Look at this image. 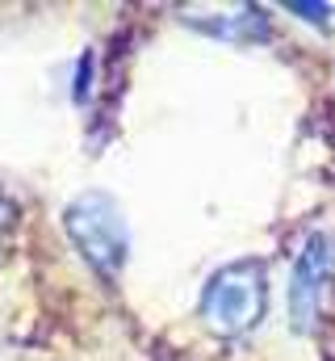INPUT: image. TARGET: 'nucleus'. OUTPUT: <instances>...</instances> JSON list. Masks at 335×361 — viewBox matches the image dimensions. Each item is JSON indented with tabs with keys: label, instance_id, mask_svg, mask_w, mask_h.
Masks as SVG:
<instances>
[{
	"label": "nucleus",
	"instance_id": "f257e3e1",
	"mask_svg": "<svg viewBox=\"0 0 335 361\" xmlns=\"http://www.w3.org/2000/svg\"><path fill=\"white\" fill-rule=\"evenodd\" d=\"M63 231L72 248L80 252V261L101 281H118V273L130 257V227L122 219V206L109 193L88 189L80 197H72L63 210Z\"/></svg>",
	"mask_w": 335,
	"mask_h": 361
},
{
	"label": "nucleus",
	"instance_id": "f03ea898",
	"mask_svg": "<svg viewBox=\"0 0 335 361\" xmlns=\"http://www.w3.org/2000/svg\"><path fill=\"white\" fill-rule=\"evenodd\" d=\"M201 324L218 336H248L251 328H260L264 311H268V273L260 261H231L218 273H210L206 290H201Z\"/></svg>",
	"mask_w": 335,
	"mask_h": 361
},
{
	"label": "nucleus",
	"instance_id": "7ed1b4c3",
	"mask_svg": "<svg viewBox=\"0 0 335 361\" xmlns=\"http://www.w3.org/2000/svg\"><path fill=\"white\" fill-rule=\"evenodd\" d=\"M331 244L327 235H310L302 244V257L289 273V319L298 332H310L315 319H319V302H323V290H327V277H331Z\"/></svg>",
	"mask_w": 335,
	"mask_h": 361
},
{
	"label": "nucleus",
	"instance_id": "20e7f679",
	"mask_svg": "<svg viewBox=\"0 0 335 361\" xmlns=\"http://www.w3.org/2000/svg\"><path fill=\"white\" fill-rule=\"evenodd\" d=\"M285 8H289V13H298L302 21H315L319 30H327V25H331V8H327V4H298V0H289Z\"/></svg>",
	"mask_w": 335,
	"mask_h": 361
},
{
	"label": "nucleus",
	"instance_id": "39448f33",
	"mask_svg": "<svg viewBox=\"0 0 335 361\" xmlns=\"http://www.w3.org/2000/svg\"><path fill=\"white\" fill-rule=\"evenodd\" d=\"M13 223H17V202H13V197H8V193L0 189V235H4V231H8Z\"/></svg>",
	"mask_w": 335,
	"mask_h": 361
}]
</instances>
